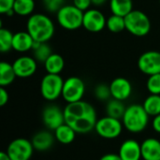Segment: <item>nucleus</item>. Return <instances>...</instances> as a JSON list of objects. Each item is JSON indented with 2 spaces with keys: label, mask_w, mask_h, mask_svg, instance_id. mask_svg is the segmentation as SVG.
Wrapping results in <instances>:
<instances>
[{
  "label": "nucleus",
  "mask_w": 160,
  "mask_h": 160,
  "mask_svg": "<svg viewBox=\"0 0 160 160\" xmlns=\"http://www.w3.org/2000/svg\"><path fill=\"white\" fill-rule=\"evenodd\" d=\"M64 114L66 124L80 134H86L95 129L98 122L95 108L82 100L68 103L64 109Z\"/></svg>",
  "instance_id": "nucleus-1"
},
{
  "label": "nucleus",
  "mask_w": 160,
  "mask_h": 160,
  "mask_svg": "<svg viewBox=\"0 0 160 160\" xmlns=\"http://www.w3.org/2000/svg\"><path fill=\"white\" fill-rule=\"evenodd\" d=\"M26 31L35 41L48 42L54 35V23L49 16L43 13H34L27 20Z\"/></svg>",
  "instance_id": "nucleus-2"
},
{
  "label": "nucleus",
  "mask_w": 160,
  "mask_h": 160,
  "mask_svg": "<svg viewBox=\"0 0 160 160\" xmlns=\"http://www.w3.org/2000/svg\"><path fill=\"white\" fill-rule=\"evenodd\" d=\"M149 114L142 105L133 104L126 109L122 118L123 126L131 133H140L148 125Z\"/></svg>",
  "instance_id": "nucleus-3"
},
{
  "label": "nucleus",
  "mask_w": 160,
  "mask_h": 160,
  "mask_svg": "<svg viewBox=\"0 0 160 160\" xmlns=\"http://www.w3.org/2000/svg\"><path fill=\"white\" fill-rule=\"evenodd\" d=\"M83 11L72 5H64L56 12V20L61 27L67 30H77L82 26Z\"/></svg>",
  "instance_id": "nucleus-4"
},
{
  "label": "nucleus",
  "mask_w": 160,
  "mask_h": 160,
  "mask_svg": "<svg viewBox=\"0 0 160 160\" xmlns=\"http://www.w3.org/2000/svg\"><path fill=\"white\" fill-rule=\"evenodd\" d=\"M126 30L135 37H144L151 30V21L148 15L139 9H133L126 17Z\"/></svg>",
  "instance_id": "nucleus-5"
},
{
  "label": "nucleus",
  "mask_w": 160,
  "mask_h": 160,
  "mask_svg": "<svg viewBox=\"0 0 160 160\" xmlns=\"http://www.w3.org/2000/svg\"><path fill=\"white\" fill-rule=\"evenodd\" d=\"M64 80L60 74L47 73L40 82V93L43 98L49 101H53L59 97H62Z\"/></svg>",
  "instance_id": "nucleus-6"
},
{
  "label": "nucleus",
  "mask_w": 160,
  "mask_h": 160,
  "mask_svg": "<svg viewBox=\"0 0 160 160\" xmlns=\"http://www.w3.org/2000/svg\"><path fill=\"white\" fill-rule=\"evenodd\" d=\"M85 92V84L83 81L76 76H72L65 80L62 98L68 103L77 102L82 99Z\"/></svg>",
  "instance_id": "nucleus-7"
},
{
  "label": "nucleus",
  "mask_w": 160,
  "mask_h": 160,
  "mask_svg": "<svg viewBox=\"0 0 160 160\" xmlns=\"http://www.w3.org/2000/svg\"><path fill=\"white\" fill-rule=\"evenodd\" d=\"M95 130L104 139H115L119 137L123 130V123L116 118L105 116L98 120Z\"/></svg>",
  "instance_id": "nucleus-8"
},
{
  "label": "nucleus",
  "mask_w": 160,
  "mask_h": 160,
  "mask_svg": "<svg viewBox=\"0 0 160 160\" xmlns=\"http://www.w3.org/2000/svg\"><path fill=\"white\" fill-rule=\"evenodd\" d=\"M33 151L32 142L23 138L13 140L7 149V153L11 160H30Z\"/></svg>",
  "instance_id": "nucleus-9"
},
{
  "label": "nucleus",
  "mask_w": 160,
  "mask_h": 160,
  "mask_svg": "<svg viewBox=\"0 0 160 160\" xmlns=\"http://www.w3.org/2000/svg\"><path fill=\"white\" fill-rule=\"evenodd\" d=\"M138 68L148 76L160 73V52L148 51L143 52L138 59Z\"/></svg>",
  "instance_id": "nucleus-10"
},
{
  "label": "nucleus",
  "mask_w": 160,
  "mask_h": 160,
  "mask_svg": "<svg viewBox=\"0 0 160 160\" xmlns=\"http://www.w3.org/2000/svg\"><path fill=\"white\" fill-rule=\"evenodd\" d=\"M107 24L105 15L97 8H89L83 13L82 27L91 33H98L102 31Z\"/></svg>",
  "instance_id": "nucleus-11"
},
{
  "label": "nucleus",
  "mask_w": 160,
  "mask_h": 160,
  "mask_svg": "<svg viewBox=\"0 0 160 160\" xmlns=\"http://www.w3.org/2000/svg\"><path fill=\"white\" fill-rule=\"evenodd\" d=\"M16 76L18 78H29L33 76L38 68V61L28 55H22L12 63Z\"/></svg>",
  "instance_id": "nucleus-12"
},
{
  "label": "nucleus",
  "mask_w": 160,
  "mask_h": 160,
  "mask_svg": "<svg viewBox=\"0 0 160 160\" xmlns=\"http://www.w3.org/2000/svg\"><path fill=\"white\" fill-rule=\"evenodd\" d=\"M42 120L49 129L55 130L66 123L64 110H61L56 105H49L43 110Z\"/></svg>",
  "instance_id": "nucleus-13"
},
{
  "label": "nucleus",
  "mask_w": 160,
  "mask_h": 160,
  "mask_svg": "<svg viewBox=\"0 0 160 160\" xmlns=\"http://www.w3.org/2000/svg\"><path fill=\"white\" fill-rule=\"evenodd\" d=\"M112 98L124 101L128 99L132 93V85L130 82L123 77L115 78L110 84Z\"/></svg>",
  "instance_id": "nucleus-14"
},
{
  "label": "nucleus",
  "mask_w": 160,
  "mask_h": 160,
  "mask_svg": "<svg viewBox=\"0 0 160 160\" xmlns=\"http://www.w3.org/2000/svg\"><path fill=\"white\" fill-rule=\"evenodd\" d=\"M118 155L122 160H141L142 146L134 140H128L120 146Z\"/></svg>",
  "instance_id": "nucleus-15"
},
{
  "label": "nucleus",
  "mask_w": 160,
  "mask_h": 160,
  "mask_svg": "<svg viewBox=\"0 0 160 160\" xmlns=\"http://www.w3.org/2000/svg\"><path fill=\"white\" fill-rule=\"evenodd\" d=\"M35 40L27 31H20L14 34L12 49L19 52L32 51Z\"/></svg>",
  "instance_id": "nucleus-16"
},
{
  "label": "nucleus",
  "mask_w": 160,
  "mask_h": 160,
  "mask_svg": "<svg viewBox=\"0 0 160 160\" xmlns=\"http://www.w3.org/2000/svg\"><path fill=\"white\" fill-rule=\"evenodd\" d=\"M142 146V158L143 160H160V142L155 138L143 141Z\"/></svg>",
  "instance_id": "nucleus-17"
},
{
  "label": "nucleus",
  "mask_w": 160,
  "mask_h": 160,
  "mask_svg": "<svg viewBox=\"0 0 160 160\" xmlns=\"http://www.w3.org/2000/svg\"><path fill=\"white\" fill-rule=\"evenodd\" d=\"M55 137L49 131H39L34 135L32 138V144L34 149L38 151H46L49 150L54 142Z\"/></svg>",
  "instance_id": "nucleus-18"
},
{
  "label": "nucleus",
  "mask_w": 160,
  "mask_h": 160,
  "mask_svg": "<svg viewBox=\"0 0 160 160\" xmlns=\"http://www.w3.org/2000/svg\"><path fill=\"white\" fill-rule=\"evenodd\" d=\"M44 67L47 73L60 74L65 68V60L59 53L52 52L44 62Z\"/></svg>",
  "instance_id": "nucleus-19"
},
{
  "label": "nucleus",
  "mask_w": 160,
  "mask_h": 160,
  "mask_svg": "<svg viewBox=\"0 0 160 160\" xmlns=\"http://www.w3.org/2000/svg\"><path fill=\"white\" fill-rule=\"evenodd\" d=\"M76 131L68 124H64L60 126L58 128L54 130L55 140L63 144H69L75 140Z\"/></svg>",
  "instance_id": "nucleus-20"
},
{
  "label": "nucleus",
  "mask_w": 160,
  "mask_h": 160,
  "mask_svg": "<svg viewBox=\"0 0 160 160\" xmlns=\"http://www.w3.org/2000/svg\"><path fill=\"white\" fill-rule=\"evenodd\" d=\"M110 9L112 14L126 17L133 10L132 0H110Z\"/></svg>",
  "instance_id": "nucleus-21"
},
{
  "label": "nucleus",
  "mask_w": 160,
  "mask_h": 160,
  "mask_svg": "<svg viewBox=\"0 0 160 160\" xmlns=\"http://www.w3.org/2000/svg\"><path fill=\"white\" fill-rule=\"evenodd\" d=\"M16 77L17 76L12 64L5 61L0 63V85L2 87L11 84Z\"/></svg>",
  "instance_id": "nucleus-22"
},
{
  "label": "nucleus",
  "mask_w": 160,
  "mask_h": 160,
  "mask_svg": "<svg viewBox=\"0 0 160 160\" xmlns=\"http://www.w3.org/2000/svg\"><path fill=\"white\" fill-rule=\"evenodd\" d=\"M33 57L39 63H43L48 59V57L52 53L51 47L47 42H38L35 41L33 46Z\"/></svg>",
  "instance_id": "nucleus-23"
},
{
  "label": "nucleus",
  "mask_w": 160,
  "mask_h": 160,
  "mask_svg": "<svg viewBox=\"0 0 160 160\" xmlns=\"http://www.w3.org/2000/svg\"><path fill=\"white\" fill-rule=\"evenodd\" d=\"M35 9L34 0H15L13 10L19 16H30Z\"/></svg>",
  "instance_id": "nucleus-24"
},
{
  "label": "nucleus",
  "mask_w": 160,
  "mask_h": 160,
  "mask_svg": "<svg viewBox=\"0 0 160 160\" xmlns=\"http://www.w3.org/2000/svg\"><path fill=\"white\" fill-rule=\"evenodd\" d=\"M143 108L149 116H157L160 114V95H150L143 102Z\"/></svg>",
  "instance_id": "nucleus-25"
},
{
  "label": "nucleus",
  "mask_w": 160,
  "mask_h": 160,
  "mask_svg": "<svg viewBox=\"0 0 160 160\" xmlns=\"http://www.w3.org/2000/svg\"><path fill=\"white\" fill-rule=\"evenodd\" d=\"M126 109L127 108L124 106L123 101L113 98L112 100H110L107 104V115L120 120L123 118Z\"/></svg>",
  "instance_id": "nucleus-26"
},
{
  "label": "nucleus",
  "mask_w": 160,
  "mask_h": 160,
  "mask_svg": "<svg viewBox=\"0 0 160 160\" xmlns=\"http://www.w3.org/2000/svg\"><path fill=\"white\" fill-rule=\"evenodd\" d=\"M106 27L112 33H120L126 30V21L125 17L118 16L115 14H112L107 19Z\"/></svg>",
  "instance_id": "nucleus-27"
},
{
  "label": "nucleus",
  "mask_w": 160,
  "mask_h": 160,
  "mask_svg": "<svg viewBox=\"0 0 160 160\" xmlns=\"http://www.w3.org/2000/svg\"><path fill=\"white\" fill-rule=\"evenodd\" d=\"M13 36L12 32L5 28L1 25L0 27V52L5 53L9 52L12 49V43H13Z\"/></svg>",
  "instance_id": "nucleus-28"
},
{
  "label": "nucleus",
  "mask_w": 160,
  "mask_h": 160,
  "mask_svg": "<svg viewBox=\"0 0 160 160\" xmlns=\"http://www.w3.org/2000/svg\"><path fill=\"white\" fill-rule=\"evenodd\" d=\"M146 87L150 94L160 95V73L154 74L148 77L146 82Z\"/></svg>",
  "instance_id": "nucleus-29"
},
{
  "label": "nucleus",
  "mask_w": 160,
  "mask_h": 160,
  "mask_svg": "<svg viewBox=\"0 0 160 160\" xmlns=\"http://www.w3.org/2000/svg\"><path fill=\"white\" fill-rule=\"evenodd\" d=\"M95 96L98 99L102 100V101L109 99V98L112 97L110 85H106L103 83L97 85L95 88Z\"/></svg>",
  "instance_id": "nucleus-30"
},
{
  "label": "nucleus",
  "mask_w": 160,
  "mask_h": 160,
  "mask_svg": "<svg viewBox=\"0 0 160 160\" xmlns=\"http://www.w3.org/2000/svg\"><path fill=\"white\" fill-rule=\"evenodd\" d=\"M65 0H43V5L49 12H57L65 4Z\"/></svg>",
  "instance_id": "nucleus-31"
},
{
  "label": "nucleus",
  "mask_w": 160,
  "mask_h": 160,
  "mask_svg": "<svg viewBox=\"0 0 160 160\" xmlns=\"http://www.w3.org/2000/svg\"><path fill=\"white\" fill-rule=\"evenodd\" d=\"M14 3L15 0H0V12L2 14H7L8 16L15 14L13 10Z\"/></svg>",
  "instance_id": "nucleus-32"
},
{
  "label": "nucleus",
  "mask_w": 160,
  "mask_h": 160,
  "mask_svg": "<svg viewBox=\"0 0 160 160\" xmlns=\"http://www.w3.org/2000/svg\"><path fill=\"white\" fill-rule=\"evenodd\" d=\"M73 5L84 12L89 8H91L90 7L93 4H92V0H73Z\"/></svg>",
  "instance_id": "nucleus-33"
},
{
  "label": "nucleus",
  "mask_w": 160,
  "mask_h": 160,
  "mask_svg": "<svg viewBox=\"0 0 160 160\" xmlns=\"http://www.w3.org/2000/svg\"><path fill=\"white\" fill-rule=\"evenodd\" d=\"M8 101V93L5 87H0V106H5Z\"/></svg>",
  "instance_id": "nucleus-34"
},
{
  "label": "nucleus",
  "mask_w": 160,
  "mask_h": 160,
  "mask_svg": "<svg viewBox=\"0 0 160 160\" xmlns=\"http://www.w3.org/2000/svg\"><path fill=\"white\" fill-rule=\"evenodd\" d=\"M152 126H153V128L156 132L160 133V114L157 115L154 117V120H153V123H152Z\"/></svg>",
  "instance_id": "nucleus-35"
},
{
  "label": "nucleus",
  "mask_w": 160,
  "mask_h": 160,
  "mask_svg": "<svg viewBox=\"0 0 160 160\" xmlns=\"http://www.w3.org/2000/svg\"><path fill=\"white\" fill-rule=\"evenodd\" d=\"M99 160H122L120 156L117 154H107L103 156Z\"/></svg>",
  "instance_id": "nucleus-36"
},
{
  "label": "nucleus",
  "mask_w": 160,
  "mask_h": 160,
  "mask_svg": "<svg viewBox=\"0 0 160 160\" xmlns=\"http://www.w3.org/2000/svg\"><path fill=\"white\" fill-rule=\"evenodd\" d=\"M107 2V0H92V4L96 7H99L102 6L103 4H105Z\"/></svg>",
  "instance_id": "nucleus-37"
},
{
  "label": "nucleus",
  "mask_w": 160,
  "mask_h": 160,
  "mask_svg": "<svg viewBox=\"0 0 160 160\" xmlns=\"http://www.w3.org/2000/svg\"><path fill=\"white\" fill-rule=\"evenodd\" d=\"M0 160H11L8 157L7 152H1L0 153Z\"/></svg>",
  "instance_id": "nucleus-38"
},
{
  "label": "nucleus",
  "mask_w": 160,
  "mask_h": 160,
  "mask_svg": "<svg viewBox=\"0 0 160 160\" xmlns=\"http://www.w3.org/2000/svg\"><path fill=\"white\" fill-rule=\"evenodd\" d=\"M159 3H160V0H159Z\"/></svg>",
  "instance_id": "nucleus-39"
}]
</instances>
